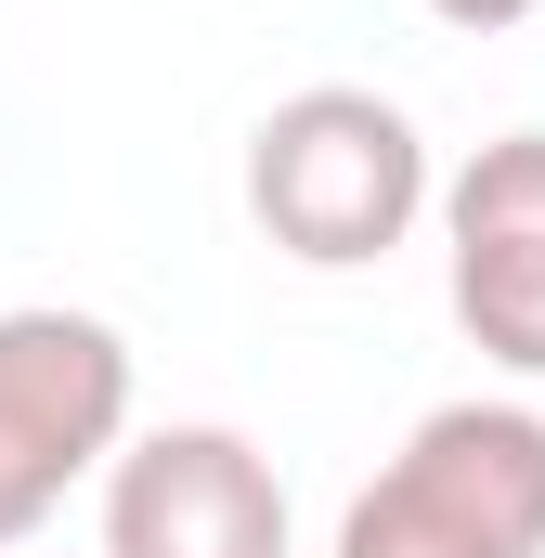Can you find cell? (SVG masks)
<instances>
[{
	"instance_id": "obj_1",
	"label": "cell",
	"mask_w": 545,
	"mask_h": 558,
	"mask_svg": "<svg viewBox=\"0 0 545 558\" xmlns=\"http://www.w3.org/2000/svg\"><path fill=\"white\" fill-rule=\"evenodd\" d=\"M247 221L299 274H377L428 221V131L364 78H312L247 131Z\"/></svg>"
},
{
	"instance_id": "obj_2",
	"label": "cell",
	"mask_w": 545,
	"mask_h": 558,
	"mask_svg": "<svg viewBox=\"0 0 545 558\" xmlns=\"http://www.w3.org/2000/svg\"><path fill=\"white\" fill-rule=\"evenodd\" d=\"M325 558H545V416L533 403H441L403 454L338 507Z\"/></svg>"
},
{
	"instance_id": "obj_3",
	"label": "cell",
	"mask_w": 545,
	"mask_h": 558,
	"mask_svg": "<svg viewBox=\"0 0 545 558\" xmlns=\"http://www.w3.org/2000/svg\"><path fill=\"white\" fill-rule=\"evenodd\" d=\"M118 441H131V338L65 299L0 312V546H26L78 481H105Z\"/></svg>"
},
{
	"instance_id": "obj_4",
	"label": "cell",
	"mask_w": 545,
	"mask_h": 558,
	"mask_svg": "<svg viewBox=\"0 0 545 558\" xmlns=\"http://www.w3.org/2000/svg\"><path fill=\"white\" fill-rule=\"evenodd\" d=\"M105 558H299V520L247 428L182 416L105 454Z\"/></svg>"
},
{
	"instance_id": "obj_5",
	"label": "cell",
	"mask_w": 545,
	"mask_h": 558,
	"mask_svg": "<svg viewBox=\"0 0 545 558\" xmlns=\"http://www.w3.org/2000/svg\"><path fill=\"white\" fill-rule=\"evenodd\" d=\"M428 208H441L455 325L507 377H545V131H494L455 182H428Z\"/></svg>"
},
{
	"instance_id": "obj_6",
	"label": "cell",
	"mask_w": 545,
	"mask_h": 558,
	"mask_svg": "<svg viewBox=\"0 0 545 558\" xmlns=\"http://www.w3.org/2000/svg\"><path fill=\"white\" fill-rule=\"evenodd\" d=\"M428 13H441V26H468V39H494V26H533L545 0H428Z\"/></svg>"
}]
</instances>
